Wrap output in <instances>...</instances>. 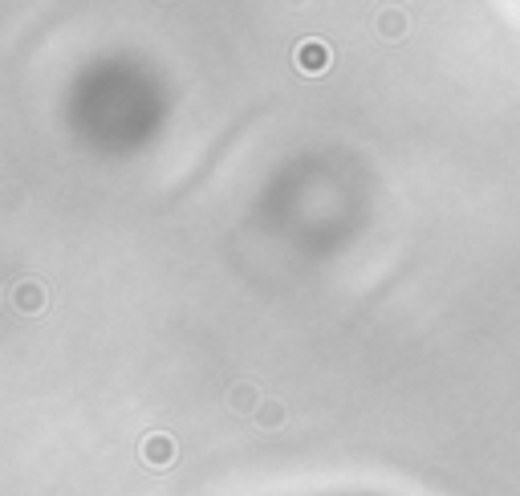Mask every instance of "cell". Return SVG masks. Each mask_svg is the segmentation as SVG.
<instances>
[{"label": "cell", "mask_w": 520, "mask_h": 496, "mask_svg": "<svg viewBox=\"0 0 520 496\" xmlns=\"http://www.w3.org/2000/svg\"><path fill=\"white\" fill-rule=\"evenodd\" d=\"M293 62H297L301 73H326L329 62H334V54H329V45H326V41H318V37H305V41L297 45Z\"/></svg>", "instance_id": "obj_1"}, {"label": "cell", "mask_w": 520, "mask_h": 496, "mask_svg": "<svg viewBox=\"0 0 520 496\" xmlns=\"http://www.w3.org/2000/svg\"><path fill=\"white\" fill-rule=\"evenodd\" d=\"M256 415H260V423L277 427V423H281V403H260V411H256Z\"/></svg>", "instance_id": "obj_5"}, {"label": "cell", "mask_w": 520, "mask_h": 496, "mask_svg": "<svg viewBox=\"0 0 520 496\" xmlns=\"http://www.w3.org/2000/svg\"><path fill=\"white\" fill-rule=\"evenodd\" d=\"M175 456H179V448H175V440L171 435H163V432H155V435H147L142 440V464L147 468H171L175 464Z\"/></svg>", "instance_id": "obj_2"}, {"label": "cell", "mask_w": 520, "mask_h": 496, "mask_svg": "<svg viewBox=\"0 0 520 496\" xmlns=\"http://www.w3.org/2000/svg\"><path fill=\"white\" fill-rule=\"evenodd\" d=\"M228 407L240 411V415H252V411H260V395H256L252 382H236V387L228 390Z\"/></svg>", "instance_id": "obj_3"}, {"label": "cell", "mask_w": 520, "mask_h": 496, "mask_svg": "<svg viewBox=\"0 0 520 496\" xmlns=\"http://www.w3.org/2000/svg\"><path fill=\"white\" fill-rule=\"evenodd\" d=\"M13 305H17L21 313H41V305H45V293H41V285H17V293H13Z\"/></svg>", "instance_id": "obj_4"}]
</instances>
